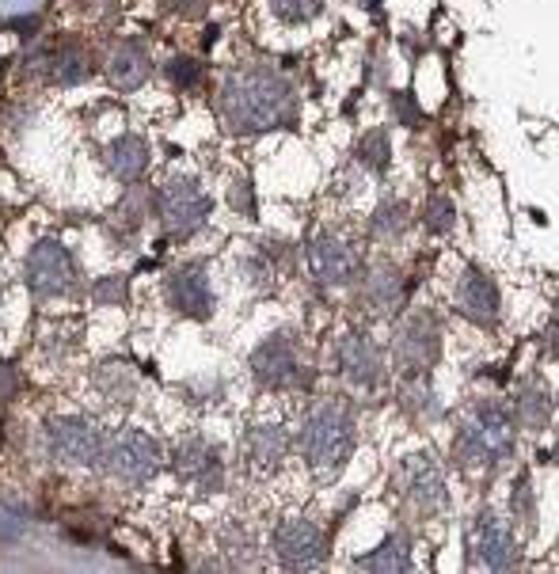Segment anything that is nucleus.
Here are the masks:
<instances>
[{
	"label": "nucleus",
	"instance_id": "f257e3e1",
	"mask_svg": "<svg viewBox=\"0 0 559 574\" xmlns=\"http://www.w3.org/2000/svg\"><path fill=\"white\" fill-rule=\"evenodd\" d=\"M222 111L240 133H259L290 118V88L270 69L233 73L222 91Z\"/></svg>",
	"mask_w": 559,
	"mask_h": 574
},
{
	"label": "nucleus",
	"instance_id": "f03ea898",
	"mask_svg": "<svg viewBox=\"0 0 559 574\" xmlns=\"http://www.w3.org/2000/svg\"><path fill=\"white\" fill-rule=\"evenodd\" d=\"M514 453V419L503 403L480 400L476 408L464 415L453 437V457L464 468L476 464H498Z\"/></svg>",
	"mask_w": 559,
	"mask_h": 574
},
{
	"label": "nucleus",
	"instance_id": "7ed1b4c3",
	"mask_svg": "<svg viewBox=\"0 0 559 574\" xmlns=\"http://www.w3.org/2000/svg\"><path fill=\"white\" fill-rule=\"evenodd\" d=\"M301 453L312 468L335 472L354 450V419L343 400H320L301 422Z\"/></svg>",
	"mask_w": 559,
	"mask_h": 574
},
{
	"label": "nucleus",
	"instance_id": "20e7f679",
	"mask_svg": "<svg viewBox=\"0 0 559 574\" xmlns=\"http://www.w3.org/2000/svg\"><path fill=\"white\" fill-rule=\"evenodd\" d=\"M104 468L122 484H146L160 468L157 437L141 434V430H118L104 442Z\"/></svg>",
	"mask_w": 559,
	"mask_h": 574
},
{
	"label": "nucleus",
	"instance_id": "39448f33",
	"mask_svg": "<svg viewBox=\"0 0 559 574\" xmlns=\"http://www.w3.org/2000/svg\"><path fill=\"white\" fill-rule=\"evenodd\" d=\"M469 548L472 563L487 571H514L518 567V544L514 533L495 510H480L469 526Z\"/></svg>",
	"mask_w": 559,
	"mask_h": 574
},
{
	"label": "nucleus",
	"instance_id": "423d86ee",
	"mask_svg": "<svg viewBox=\"0 0 559 574\" xmlns=\"http://www.w3.org/2000/svg\"><path fill=\"white\" fill-rule=\"evenodd\" d=\"M251 373L267 388H304L309 385V369H304L301 346L290 335H270L267 343L251 354Z\"/></svg>",
	"mask_w": 559,
	"mask_h": 574
},
{
	"label": "nucleus",
	"instance_id": "0eeeda50",
	"mask_svg": "<svg viewBox=\"0 0 559 574\" xmlns=\"http://www.w3.org/2000/svg\"><path fill=\"white\" fill-rule=\"evenodd\" d=\"M46 442L57 461L76 464V468H99L104 464L107 437L88 419H54L46 426Z\"/></svg>",
	"mask_w": 559,
	"mask_h": 574
},
{
	"label": "nucleus",
	"instance_id": "6e6552de",
	"mask_svg": "<svg viewBox=\"0 0 559 574\" xmlns=\"http://www.w3.org/2000/svg\"><path fill=\"white\" fill-rule=\"evenodd\" d=\"M28 282L39 297H62V293H69L76 282V263L69 248L57 240L35 243L28 256Z\"/></svg>",
	"mask_w": 559,
	"mask_h": 574
},
{
	"label": "nucleus",
	"instance_id": "1a4fd4ad",
	"mask_svg": "<svg viewBox=\"0 0 559 574\" xmlns=\"http://www.w3.org/2000/svg\"><path fill=\"white\" fill-rule=\"evenodd\" d=\"M442 354V332H438L434 316H411L408 324L396 335V366H400L404 377L415 373H430V366Z\"/></svg>",
	"mask_w": 559,
	"mask_h": 574
},
{
	"label": "nucleus",
	"instance_id": "9d476101",
	"mask_svg": "<svg viewBox=\"0 0 559 574\" xmlns=\"http://www.w3.org/2000/svg\"><path fill=\"white\" fill-rule=\"evenodd\" d=\"M275 552L290 571L320 567V560H324V552H327L324 529L312 526V521H304V518H286L282 526L275 529Z\"/></svg>",
	"mask_w": 559,
	"mask_h": 574
},
{
	"label": "nucleus",
	"instance_id": "9b49d317",
	"mask_svg": "<svg viewBox=\"0 0 559 574\" xmlns=\"http://www.w3.org/2000/svg\"><path fill=\"white\" fill-rule=\"evenodd\" d=\"M160 214L172 232H194L209 217V198L194 180L175 175L160 187Z\"/></svg>",
	"mask_w": 559,
	"mask_h": 574
},
{
	"label": "nucleus",
	"instance_id": "f8f14e48",
	"mask_svg": "<svg viewBox=\"0 0 559 574\" xmlns=\"http://www.w3.org/2000/svg\"><path fill=\"white\" fill-rule=\"evenodd\" d=\"M309 270L324 285H351L362 270V256L351 240L327 232L309 243Z\"/></svg>",
	"mask_w": 559,
	"mask_h": 574
},
{
	"label": "nucleus",
	"instance_id": "ddd939ff",
	"mask_svg": "<svg viewBox=\"0 0 559 574\" xmlns=\"http://www.w3.org/2000/svg\"><path fill=\"white\" fill-rule=\"evenodd\" d=\"M172 468L183 484L198 487V491H222L225 487V468H222V457L209 442L202 437H183L172 453Z\"/></svg>",
	"mask_w": 559,
	"mask_h": 574
},
{
	"label": "nucleus",
	"instance_id": "4468645a",
	"mask_svg": "<svg viewBox=\"0 0 559 574\" xmlns=\"http://www.w3.org/2000/svg\"><path fill=\"white\" fill-rule=\"evenodd\" d=\"M400 491L415 510L427 513V518L445 506V479L427 453H411V457L400 464Z\"/></svg>",
	"mask_w": 559,
	"mask_h": 574
},
{
	"label": "nucleus",
	"instance_id": "2eb2a0df",
	"mask_svg": "<svg viewBox=\"0 0 559 574\" xmlns=\"http://www.w3.org/2000/svg\"><path fill=\"white\" fill-rule=\"evenodd\" d=\"M335 361H338V373L358 388H377L380 377H385L380 346L362 332H351L335 343Z\"/></svg>",
	"mask_w": 559,
	"mask_h": 574
},
{
	"label": "nucleus",
	"instance_id": "dca6fc26",
	"mask_svg": "<svg viewBox=\"0 0 559 574\" xmlns=\"http://www.w3.org/2000/svg\"><path fill=\"white\" fill-rule=\"evenodd\" d=\"M456 312L464 320L480 327H495L498 324V290L487 274L480 270H469V274L456 282Z\"/></svg>",
	"mask_w": 559,
	"mask_h": 574
},
{
	"label": "nucleus",
	"instance_id": "f3484780",
	"mask_svg": "<svg viewBox=\"0 0 559 574\" xmlns=\"http://www.w3.org/2000/svg\"><path fill=\"white\" fill-rule=\"evenodd\" d=\"M168 297L183 316H206L209 312V282L202 267H180L168 278Z\"/></svg>",
	"mask_w": 559,
	"mask_h": 574
},
{
	"label": "nucleus",
	"instance_id": "a211bd4d",
	"mask_svg": "<svg viewBox=\"0 0 559 574\" xmlns=\"http://www.w3.org/2000/svg\"><path fill=\"white\" fill-rule=\"evenodd\" d=\"M240 450L256 468H275L286 457V450H290V437H286V430L278 422H259V426H251L244 434Z\"/></svg>",
	"mask_w": 559,
	"mask_h": 574
},
{
	"label": "nucleus",
	"instance_id": "6ab92c4d",
	"mask_svg": "<svg viewBox=\"0 0 559 574\" xmlns=\"http://www.w3.org/2000/svg\"><path fill=\"white\" fill-rule=\"evenodd\" d=\"M152 69L149 62V50L141 46V42H122V46L111 54V62H107V73H111V84L122 91H133L141 88Z\"/></svg>",
	"mask_w": 559,
	"mask_h": 574
},
{
	"label": "nucleus",
	"instance_id": "aec40b11",
	"mask_svg": "<svg viewBox=\"0 0 559 574\" xmlns=\"http://www.w3.org/2000/svg\"><path fill=\"white\" fill-rule=\"evenodd\" d=\"M146 164H149V149H146V141L133 138V133H126V138L107 145V167L115 172V180L133 183L141 172H146Z\"/></svg>",
	"mask_w": 559,
	"mask_h": 574
},
{
	"label": "nucleus",
	"instance_id": "412c9836",
	"mask_svg": "<svg viewBox=\"0 0 559 574\" xmlns=\"http://www.w3.org/2000/svg\"><path fill=\"white\" fill-rule=\"evenodd\" d=\"M518 419L529 430H545L548 419H552V388H545L540 381H525L518 388Z\"/></svg>",
	"mask_w": 559,
	"mask_h": 574
},
{
	"label": "nucleus",
	"instance_id": "4be33fe9",
	"mask_svg": "<svg viewBox=\"0 0 559 574\" xmlns=\"http://www.w3.org/2000/svg\"><path fill=\"white\" fill-rule=\"evenodd\" d=\"M366 301L377 312L400 308V301H404V278H400V270H393V267H377V270H373V274L366 278Z\"/></svg>",
	"mask_w": 559,
	"mask_h": 574
},
{
	"label": "nucleus",
	"instance_id": "5701e85b",
	"mask_svg": "<svg viewBox=\"0 0 559 574\" xmlns=\"http://www.w3.org/2000/svg\"><path fill=\"white\" fill-rule=\"evenodd\" d=\"M358 567H362V571H388V574H396V571H411V548H408V537H404V533L388 537L385 544L377 548V552L362 555Z\"/></svg>",
	"mask_w": 559,
	"mask_h": 574
},
{
	"label": "nucleus",
	"instance_id": "b1692460",
	"mask_svg": "<svg viewBox=\"0 0 559 574\" xmlns=\"http://www.w3.org/2000/svg\"><path fill=\"white\" fill-rule=\"evenodd\" d=\"M404 408L415 411L419 419H438L442 403H438V396H434V388H430L427 373L408 377V385H404Z\"/></svg>",
	"mask_w": 559,
	"mask_h": 574
},
{
	"label": "nucleus",
	"instance_id": "393cba45",
	"mask_svg": "<svg viewBox=\"0 0 559 574\" xmlns=\"http://www.w3.org/2000/svg\"><path fill=\"white\" fill-rule=\"evenodd\" d=\"M99 392H104L107 400H130L133 373L126 369V361H111V366L99 369Z\"/></svg>",
	"mask_w": 559,
	"mask_h": 574
},
{
	"label": "nucleus",
	"instance_id": "a878e982",
	"mask_svg": "<svg viewBox=\"0 0 559 574\" xmlns=\"http://www.w3.org/2000/svg\"><path fill=\"white\" fill-rule=\"evenodd\" d=\"M404 225H408V209H404V202H385V206L373 214V236L377 240H396V236L404 232Z\"/></svg>",
	"mask_w": 559,
	"mask_h": 574
},
{
	"label": "nucleus",
	"instance_id": "bb28decb",
	"mask_svg": "<svg viewBox=\"0 0 559 574\" xmlns=\"http://www.w3.org/2000/svg\"><path fill=\"white\" fill-rule=\"evenodd\" d=\"M422 225H427L430 232H449L456 225V214H453V202L442 198V194H434V198L422 202Z\"/></svg>",
	"mask_w": 559,
	"mask_h": 574
},
{
	"label": "nucleus",
	"instance_id": "cd10ccee",
	"mask_svg": "<svg viewBox=\"0 0 559 574\" xmlns=\"http://www.w3.org/2000/svg\"><path fill=\"white\" fill-rule=\"evenodd\" d=\"M50 73L62 84H76L88 73V62H84V54H76V50H57V54L50 57Z\"/></svg>",
	"mask_w": 559,
	"mask_h": 574
},
{
	"label": "nucleus",
	"instance_id": "c85d7f7f",
	"mask_svg": "<svg viewBox=\"0 0 559 574\" xmlns=\"http://www.w3.org/2000/svg\"><path fill=\"white\" fill-rule=\"evenodd\" d=\"M358 160L366 167H373V172H380V167L388 164V138L380 130H369L366 138H362L358 145Z\"/></svg>",
	"mask_w": 559,
	"mask_h": 574
},
{
	"label": "nucleus",
	"instance_id": "c756f323",
	"mask_svg": "<svg viewBox=\"0 0 559 574\" xmlns=\"http://www.w3.org/2000/svg\"><path fill=\"white\" fill-rule=\"evenodd\" d=\"M320 4H324V0H270L275 15H278V20H286V23H304V20H312V15L320 12Z\"/></svg>",
	"mask_w": 559,
	"mask_h": 574
},
{
	"label": "nucleus",
	"instance_id": "7c9ffc66",
	"mask_svg": "<svg viewBox=\"0 0 559 574\" xmlns=\"http://www.w3.org/2000/svg\"><path fill=\"white\" fill-rule=\"evenodd\" d=\"M510 502H514V513L525 521V526H533V518H537V506H533V487H529V479H518L514 484V495H510Z\"/></svg>",
	"mask_w": 559,
	"mask_h": 574
},
{
	"label": "nucleus",
	"instance_id": "2f4dec72",
	"mask_svg": "<svg viewBox=\"0 0 559 574\" xmlns=\"http://www.w3.org/2000/svg\"><path fill=\"white\" fill-rule=\"evenodd\" d=\"M172 80L180 84V88H194V84L202 80V69H198V62H191V57H175L172 62Z\"/></svg>",
	"mask_w": 559,
	"mask_h": 574
},
{
	"label": "nucleus",
	"instance_id": "473e14b6",
	"mask_svg": "<svg viewBox=\"0 0 559 574\" xmlns=\"http://www.w3.org/2000/svg\"><path fill=\"white\" fill-rule=\"evenodd\" d=\"M126 297V282L122 278H107V282L96 285V301L99 305H115V301Z\"/></svg>",
	"mask_w": 559,
	"mask_h": 574
},
{
	"label": "nucleus",
	"instance_id": "72a5a7b5",
	"mask_svg": "<svg viewBox=\"0 0 559 574\" xmlns=\"http://www.w3.org/2000/svg\"><path fill=\"white\" fill-rule=\"evenodd\" d=\"M233 206L240 209V214H256V202H251V183L248 180H240L236 183V191H233Z\"/></svg>",
	"mask_w": 559,
	"mask_h": 574
},
{
	"label": "nucleus",
	"instance_id": "f704fd0d",
	"mask_svg": "<svg viewBox=\"0 0 559 574\" xmlns=\"http://www.w3.org/2000/svg\"><path fill=\"white\" fill-rule=\"evenodd\" d=\"M15 388V373L8 366H0V396H8Z\"/></svg>",
	"mask_w": 559,
	"mask_h": 574
},
{
	"label": "nucleus",
	"instance_id": "c9c22d12",
	"mask_svg": "<svg viewBox=\"0 0 559 574\" xmlns=\"http://www.w3.org/2000/svg\"><path fill=\"white\" fill-rule=\"evenodd\" d=\"M393 107H396V111H400L404 115V126H415V111H411V104H408V99H393Z\"/></svg>",
	"mask_w": 559,
	"mask_h": 574
},
{
	"label": "nucleus",
	"instance_id": "e433bc0d",
	"mask_svg": "<svg viewBox=\"0 0 559 574\" xmlns=\"http://www.w3.org/2000/svg\"><path fill=\"white\" fill-rule=\"evenodd\" d=\"M175 8L186 12V15H194V12H202V8H206V0H175Z\"/></svg>",
	"mask_w": 559,
	"mask_h": 574
},
{
	"label": "nucleus",
	"instance_id": "4c0bfd02",
	"mask_svg": "<svg viewBox=\"0 0 559 574\" xmlns=\"http://www.w3.org/2000/svg\"><path fill=\"white\" fill-rule=\"evenodd\" d=\"M0 437H4V434H0Z\"/></svg>",
	"mask_w": 559,
	"mask_h": 574
}]
</instances>
